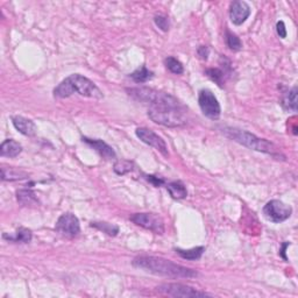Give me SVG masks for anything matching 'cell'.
Returning <instances> with one entry per match:
<instances>
[{
    "label": "cell",
    "instance_id": "1",
    "mask_svg": "<svg viewBox=\"0 0 298 298\" xmlns=\"http://www.w3.org/2000/svg\"><path fill=\"white\" fill-rule=\"evenodd\" d=\"M132 264L136 268L142 269L150 274L174 277V279H193V277L198 276V273L194 269L183 267L173 261L157 258V256H137Z\"/></svg>",
    "mask_w": 298,
    "mask_h": 298
},
{
    "label": "cell",
    "instance_id": "2",
    "mask_svg": "<svg viewBox=\"0 0 298 298\" xmlns=\"http://www.w3.org/2000/svg\"><path fill=\"white\" fill-rule=\"evenodd\" d=\"M75 92L83 97L95 98V99H101L104 97L100 89L92 80L78 73L67 77L54 89V96L56 98H68Z\"/></svg>",
    "mask_w": 298,
    "mask_h": 298
},
{
    "label": "cell",
    "instance_id": "3",
    "mask_svg": "<svg viewBox=\"0 0 298 298\" xmlns=\"http://www.w3.org/2000/svg\"><path fill=\"white\" fill-rule=\"evenodd\" d=\"M222 132L224 136L231 139L232 141L238 142V144L247 147L250 149L273 155V156H279V155H281L279 150H277V147L273 142L266 140V139L258 138L254 134L247 132L245 129H239L235 127H224L222 128Z\"/></svg>",
    "mask_w": 298,
    "mask_h": 298
},
{
    "label": "cell",
    "instance_id": "4",
    "mask_svg": "<svg viewBox=\"0 0 298 298\" xmlns=\"http://www.w3.org/2000/svg\"><path fill=\"white\" fill-rule=\"evenodd\" d=\"M128 95L138 101L144 104H148L149 107H161V106H173V107H183L181 101L176 97L169 93L157 91L150 88H132L127 89Z\"/></svg>",
    "mask_w": 298,
    "mask_h": 298
},
{
    "label": "cell",
    "instance_id": "5",
    "mask_svg": "<svg viewBox=\"0 0 298 298\" xmlns=\"http://www.w3.org/2000/svg\"><path fill=\"white\" fill-rule=\"evenodd\" d=\"M185 106L173 107V106H161V107H149L148 117L155 124L166 127H181L186 124Z\"/></svg>",
    "mask_w": 298,
    "mask_h": 298
},
{
    "label": "cell",
    "instance_id": "6",
    "mask_svg": "<svg viewBox=\"0 0 298 298\" xmlns=\"http://www.w3.org/2000/svg\"><path fill=\"white\" fill-rule=\"evenodd\" d=\"M263 214L272 223L280 224L291 217L292 207L279 199H273L264 205Z\"/></svg>",
    "mask_w": 298,
    "mask_h": 298
},
{
    "label": "cell",
    "instance_id": "7",
    "mask_svg": "<svg viewBox=\"0 0 298 298\" xmlns=\"http://www.w3.org/2000/svg\"><path fill=\"white\" fill-rule=\"evenodd\" d=\"M198 104L201 107L203 114L211 120H218L222 114V107L217 99V97L213 95V92L210 90H201L198 95Z\"/></svg>",
    "mask_w": 298,
    "mask_h": 298
},
{
    "label": "cell",
    "instance_id": "8",
    "mask_svg": "<svg viewBox=\"0 0 298 298\" xmlns=\"http://www.w3.org/2000/svg\"><path fill=\"white\" fill-rule=\"evenodd\" d=\"M156 290L160 293H163V295H168L171 297L190 298V297L210 296L209 293L198 291V290H196L195 288L189 287V285H185V284H182V283H165L156 287Z\"/></svg>",
    "mask_w": 298,
    "mask_h": 298
},
{
    "label": "cell",
    "instance_id": "9",
    "mask_svg": "<svg viewBox=\"0 0 298 298\" xmlns=\"http://www.w3.org/2000/svg\"><path fill=\"white\" fill-rule=\"evenodd\" d=\"M129 219L136 225L152 231L155 234L165 233V220L156 213H134Z\"/></svg>",
    "mask_w": 298,
    "mask_h": 298
},
{
    "label": "cell",
    "instance_id": "10",
    "mask_svg": "<svg viewBox=\"0 0 298 298\" xmlns=\"http://www.w3.org/2000/svg\"><path fill=\"white\" fill-rule=\"evenodd\" d=\"M55 230L64 238H76L80 233L79 220L75 214L64 213L56 222Z\"/></svg>",
    "mask_w": 298,
    "mask_h": 298
},
{
    "label": "cell",
    "instance_id": "11",
    "mask_svg": "<svg viewBox=\"0 0 298 298\" xmlns=\"http://www.w3.org/2000/svg\"><path fill=\"white\" fill-rule=\"evenodd\" d=\"M136 134L144 144L153 147V148L156 149L157 152H160L165 157H169L168 146H167L166 141L160 136H157L156 133L153 132L152 129L140 127L137 128Z\"/></svg>",
    "mask_w": 298,
    "mask_h": 298
},
{
    "label": "cell",
    "instance_id": "12",
    "mask_svg": "<svg viewBox=\"0 0 298 298\" xmlns=\"http://www.w3.org/2000/svg\"><path fill=\"white\" fill-rule=\"evenodd\" d=\"M219 64L222 68H210L205 71V75L209 77L211 80H213L215 84H218L219 88H224V84L232 72V67L230 60L226 59L225 56H220Z\"/></svg>",
    "mask_w": 298,
    "mask_h": 298
},
{
    "label": "cell",
    "instance_id": "13",
    "mask_svg": "<svg viewBox=\"0 0 298 298\" xmlns=\"http://www.w3.org/2000/svg\"><path fill=\"white\" fill-rule=\"evenodd\" d=\"M251 15V7L246 2H233L230 6V18L235 26L242 24Z\"/></svg>",
    "mask_w": 298,
    "mask_h": 298
},
{
    "label": "cell",
    "instance_id": "14",
    "mask_svg": "<svg viewBox=\"0 0 298 298\" xmlns=\"http://www.w3.org/2000/svg\"><path fill=\"white\" fill-rule=\"evenodd\" d=\"M82 140H83L85 144L91 146L101 157L105 158V160H112V158H116L117 155L112 147L109 146L103 140H100V139H89L87 137H83Z\"/></svg>",
    "mask_w": 298,
    "mask_h": 298
},
{
    "label": "cell",
    "instance_id": "15",
    "mask_svg": "<svg viewBox=\"0 0 298 298\" xmlns=\"http://www.w3.org/2000/svg\"><path fill=\"white\" fill-rule=\"evenodd\" d=\"M12 122H13L14 127L19 130L20 133L26 137H33L36 133V126L34 122L27 118L18 116L12 118Z\"/></svg>",
    "mask_w": 298,
    "mask_h": 298
},
{
    "label": "cell",
    "instance_id": "16",
    "mask_svg": "<svg viewBox=\"0 0 298 298\" xmlns=\"http://www.w3.org/2000/svg\"><path fill=\"white\" fill-rule=\"evenodd\" d=\"M22 152V146L13 139H7L0 146V155L3 157H16Z\"/></svg>",
    "mask_w": 298,
    "mask_h": 298
},
{
    "label": "cell",
    "instance_id": "17",
    "mask_svg": "<svg viewBox=\"0 0 298 298\" xmlns=\"http://www.w3.org/2000/svg\"><path fill=\"white\" fill-rule=\"evenodd\" d=\"M4 239L8 240L10 242H15V243H30L32 241L33 234L32 231L28 230V228L24 227H19L16 230L14 235H8V234H4L3 235Z\"/></svg>",
    "mask_w": 298,
    "mask_h": 298
},
{
    "label": "cell",
    "instance_id": "18",
    "mask_svg": "<svg viewBox=\"0 0 298 298\" xmlns=\"http://www.w3.org/2000/svg\"><path fill=\"white\" fill-rule=\"evenodd\" d=\"M28 178V174L21 169L13 168V167H3L2 168V179L3 181H21Z\"/></svg>",
    "mask_w": 298,
    "mask_h": 298
},
{
    "label": "cell",
    "instance_id": "19",
    "mask_svg": "<svg viewBox=\"0 0 298 298\" xmlns=\"http://www.w3.org/2000/svg\"><path fill=\"white\" fill-rule=\"evenodd\" d=\"M281 105L287 111H297V88H292L289 91L284 92L281 98Z\"/></svg>",
    "mask_w": 298,
    "mask_h": 298
},
{
    "label": "cell",
    "instance_id": "20",
    "mask_svg": "<svg viewBox=\"0 0 298 298\" xmlns=\"http://www.w3.org/2000/svg\"><path fill=\"white\" fill-rule=\"evenodd\" d=\"M16 198H18V202L23 206L36 205L39 203L36 194L30 189H21L16 191Z\"/></svg>",
    "mask_w": 298,
    "mask_h": 298
},
{
    "label": "cell",
    "instance_id": "21",
    "mask_svg": "<svg viewBox=\"0 0 298 298\" xmlns=\"http://www.w3.org/2000/svg\"><path fill=\"white\" fill-rule=\"evenodd\" d=\"M167 190L174 199H183L187 196L185 185L179 181H174L167 184Z\"/></svg>",
    "mask_w": 298,
    "mask_h": 298
},
{
    "label": "cell",
    "instance_id": "22",
    "mask_svg": "<svg viewBox=\"0 0 298 298\" xmlns=\"http://www.w3.org/2000/svg\"><path fill=\"white\" fill-rule=\"evenodd\" d=\"M175 252H176V254L181 256L182 259L195 261L202 258L203 253L205 252V247H203V246L195 247V248H191V250H181V248H176Z\"/></svg>",
    "mask_w": 298,
    "mask_h": 298
},
{
    "label": "cell",
    "instance_id": "23",
    "mask_svg": "<svg viewBox=\"0 0 298 298\" xmlns=\"http://www.w3.org/2000/svg\"><path fill=\"white\" fill-rule=\"evenodd\" d=\"M153 77H154V72L148 70V69H147L145 65L144 67L139 68L138 70L130 73V78L136 82V83H140V84L146 83V82L152 79Z\"/></svg>",
    "mask_w": 298,
    "mask_h": 298
},
{
    "label": "cell",
    "instance_id": "24",
    "mask_svg": "<svg viewBox=\"0 0 298 298\" xmlns=\"http://www.w3.org/2000/svg\"><path fill=\"white\" fill-rule=\"evenodd\" d=\"M225 41H226L227 47L230 48L232 51H239L242 49V42H241V40L239 39V36L235 35L234 33H232L228 30H226L225 32Z\"/></svg>",
    "mask_w": 298,
    "mask_h": 298
},
{
    "label": "cell",
    "instance_id": "25",
    "mask_svg": "<svg viewBox=\"0 0 298 298\" xmlns=\"http://www.w3.org/2000/svg\"><path fill=\"white\" fill-rule=\"evenodd\" d=\"M91 227H96L98 230L103 231L104 233L111 235V236H116L118 233H119V227L113 225V224L110 223H105V222H92Z\"/></svg>",
    "mask_w": 298,
    "mask_h": 298
},
{
    "label": "cell",
    "instance_id": "26",
    "mask_svg": "<svg viewBox=\"0 0 298 298\" xmlns=\"http://www.w3.org/2000/svg\"><path fill=\"white\" fill-rule=\"evenodd\" d=\"M165 64L167 69L170 72L175 73V75H182L183 72H184V68H183V64L179 62L177 59H175L173 56H168L167 59L165 60Z\"/></svg>",
    "mask_w": 298,
    "mask_h": 298
},
{
    "label": "cell",
    "instance_id": "27",
    "mask_svg": "<svg viewBox=\"0 0 298 298\" xmlns=\"http://www.w3.org/2000/svg\"><path fill=\"white\" fill-rule=\"evenodd\" d=\"M133 162L127 161V160H119L114 163V167H113V170L114 173L118 174V175H125L127 173H130V171L133 170Z\"/></svg>",
    "mask_w": 298,
    "mask_h": 298
},
{
    "label": "cell",
    "instance_id": "28",
    "mask_svg": "<svg viewBox=\"0 0 298 298\" xmlns=\"http://www.w3.org/2000/svg\"><path fill=\"white\" fill-rule=\"evenodd\" d=\"M154 22L156 26L160 28L162 32H168L170 28V21L168 16L163 15V14H158L154 18Z\"/></svg>",
    "mask_w": 298,
    "mask_h": 298
},
{
    "label": "cell",
    "instance_id": "29",
    "mask_svg": "<svg viewBox=\"0 0 298 298\" xmlns=\"http://www.w3.org/2000/svg\"><path fill=\"white\" fill-rule=\"evenodd\" d=\"M146 179L148 182L152 183V184H154L156 187H160L161 185L165 184V179L157 177V176H154V175H147Z\"/></svg>",
    "mask_w": 298,
    "mask_h": 298
},
{
    "label": "cell",
    "instance_id": "30",
    "mask_svg": "<svg viewBox=\"0 0 298 298\" xmlns=\"http://www.w3.org/2000/svg\"><path fill=\"white\" fill-rule=\"evenodd\" d=\"M197 55L199 56V59H202L203 61H206L209 59L210 55V49L206 46H201L197 49Z\"/></svg>",
    "mask_w": 298,
    "mask_h": 298
},
{
    "label": "cell",
    "instance_id": "31",
    "mask_svg": "<svg viewBox=\"0 0 298 298\" xmlns=\"http://www.w3.org/2000/svg\"><path fill=\"white\" fill-rule=\"evenodd\" d=\"M276 31L281 39L287 38V28H285V24L283 21H279L276 23Z\"/></svg>",
    "mask_w": 298,
    "mask_h": 298
},
{
    "label": "cell",
    "instance_id": "32",
    "mask_svg": "<svg viewBox=\"0 0 298 298\" xmlns=\"http://www.w3.org/2000/svg\"><path fill=\"white\" fill-rule=\"evenodd\" d=\"M288 246H290V242H285V243L283 245L282 250L280 251V254H281V256H282V258H283L284 260H288V259H287V256H285V251H287V247H288Z\"/></svg>",
    "mask_w": 298,
    "mask_h": 298
}]
</instances>
